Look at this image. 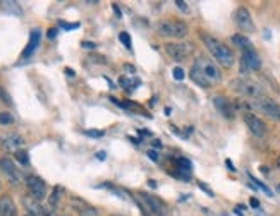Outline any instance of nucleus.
I'll list each match as a JSON object with an SVG mask.
<instances>
[{
  "label": "nucleus",
  "mask_w": 280,
  "mask_h": 216,
  "mask_svg": "<svg viewBox=\"0 0 280 216\" xmlns=\"http://www.w3.org/2000/svg\"><path fill=\"white\" fill-rule=\"evenodd\" d=\"M60 26H62L64 29H76V28H79V24H66V22H60Z\"/></svg>",
  "instance_id": "obj_30"
},
{
  "label": "nucleus",
  "mask_w": 280,
  "mask_h": 216,
  "mask_svg": "<svg viewBox=\"0 0 280 216\" xmlns=\"http://www.w3.org/2000/svg\"><path fill=\"white\" fill-rule=\"evenodd\" d=\"M57 36V29H48V38H55Z\"/></svg>",
  "instance_id": "obj_33"
},
{
  "label": "nucleus",
  "mask_w": 280,
  "mask_h": 216,
  "mask_svg": "<svg viewBox=\"0 0 280 216\" xmlns=\"http://www.w3.org/2000/svg\"><path fill=\"white\" fill-rule=\"evenodd\" d=\"M148 156H150V160H153V161H158V154L155 153V151H148Z\"/></svg>",
  "instance_id": "obj_31"
},
{
  "label": "nucleus",
  "mask_w": 280,
  "mask_h": 216,
  "mask_svg": "<svg viewBox=\"0 0 280 216\" xmlns=\"http://www.w3.org/2000/svg\"><path fill=\"white\" fill-rule=\"evenodd\" d=\"M83 45H84V48H95V45H93V43H86V42H84Z\"/></svg>",
  "instance_id": "obj_37"
},
{
  "label": "nucleus",
  "mask_w": 280,
  "mask_h": 216,
  "mask_svg": "<svg viewBox=\"0 0 280 216\" xmlns=\"http://www.w3.org/2000/svg\"><path fill=\"white\" fill-rule=\"evenodd\" d=\"M40 40H42V31L40 29H33L31 31V36H29V43L26 46V50L23 52V59H28L35 53V50L38 48L40 45Z\"/></svg>",
  "instance_id": "obj_17"
},
{
  "label": "nucleus",
  "mask_w": 280,
  "mask_h": 216,
  "mask_svg": "<svg viewBox=\"0 0 280 216\" xmlns=\"http://www.w3.org/2000/svg\"><path fill=\"white\" fill-rule=\"evenodd\" d=\"M175 5H177L179 11H182V12H189V5L186 4V2H182V0H175Z\"/></svg>",
  "instance_id": "obj_27"
},
{
  "label": "nucleus",
  "mask_w": 280,
  "mask_h": 216,
  "mask_svg": "<svg viewBox=\"0 0 280 216\" xmlns=\"http://www.w3.org/2000/svg\"><path fill=\"white\" fill-rule=\"evenodd\" d=\"M189 77H191V81H193V83H196L198 86H201V87H205V89H207V87H210L211 84L208 83L207 79H205L203 76H201L200 72H198L196 69H194V67H191V72H189Z\"/></svg>",
  "instance_id": "obj_18"
},
{
  "label": "nucleus",
  "mask_w": 280,
  "mask_h": 216,
  "mask_svg": "<svg viewBox=\"0 0 280 216\" xmlns=\"http://www.w3.org/2000/svg\"><path fill=\"white\" fill-rule=\"evenodd\" d=\"M26 187L29 191V195L35 197L36 201H43L47 197V184L36 175H29L26 177Z\"/></svg>",
  "instance_id": "obj_7"
},
{
  "label": "nucleus",
  "mask_w": 280,
  "mask_h": 216,
  "mask_svg": "<svg viewBox=\"0 0 280 216\" xmlns=\"http://www.w3.org/2000/svg\"><path fill=\"white\" fill-rule=\"evenodd\" d=\"M165 52L175 62H182V60H186L193 53V45L191 43H167L165 45Z\"/></svg>",
  "instance_id": "obj_5"
},
{
  "label": "nucleus",
  "mask_w": 280,
  "mask_h": 216,
  "mask_svg": "<svg viewBox=\"0 0 280 216\" xmlns=\"http://www.w3.org/2000/svg\"><path fill=\"white\" fill-rule=\"evenodd\" d=\"M200 189H203V191H205V192H208V194H210V195H213V192H211V191H210V189H208V187H207V185H205V184H203V182H201V184H200Z\"/></svg>",
  "instance_id": "obj_32"
},
{
  "label": "nucleus",
  "mask_w": 280,
  "mask_h": 216,
  "mask_svg": "<svg viewBox=\"0 0 280 216\" xmlns=\"http://www.w3.org/2000/svg\"><path fill=\"white\" fill-rule=\"evenodd\" d=\"M157 31H158V35L165 36V38L182 40L186 35H187V24L182 21H163L158 24Z\"/></svg>",
  "instance_id": "obj_4"
},
{
  "label": "nucleus",
  "mask_w": 280,
  "mask_h": 216,
  "mask_svg": "<svg viewBox=\"0 0 280 216\" xmlns=\"http://www.w3.org/2000/svg\"><path fill=\"white\" fill-rule=\"evenodd\" d=\"M277 163H279V167H280V156H279V161H277Z\"/></svg>",
  "instance_id": "obj_40"
},
{
  "label": "nucleus",
  "mask_w": 280,
  "mask_h": 216,
  "mask_svg": "<svg viewBox=\"0 0 280 216\" xmlns=\"http://www.w3.org/2000/svg\"><path fill=\"white\" fill-rule=\"evenodd\" d=\"M60 194H62V189H60V187H55V189H53V192L50 194V199H48L50 208H55L57 202H59V199H60V197H59Z\"/></svg>",
  "instance_id": "obj_22"
},
{
  "label": "nucleus",
  "mask_w": 280,
  "mask_h": 216,
  "mask_svg": "<svg viewBox=\"0 0 280 216\" xmlns=\"http://www.w3.org/2000/svg\"><path fill=\"white\" fill-rule=\"evenodd\" d=\"M112 7H114V12H116V14H117V16H119V18H120V9L117 7V4H112Z\"/></svg>",
  "instance_id": "obj_35"
},
{
  "label": "nucleus",
  "mask_w": 280,
  "mask_h": 216,
  "mask_svg": "<svg viewBox=\"0 0 280 216\" xmlns=\"http://www.w3.org/2000/svg\"><path fill=\"white\" fill-rule=\"evenodd\" d=\"M119 40L124 43V46H126L127 50H131V48H133V46H131V38H129V35H127L126 31H124V33H120V35H119Z\"/></svg>",
  "instance_id": "obj_25"
},
{
  "label": "nucleus",
  "mask_w": 280,
  "mask_h": 216,
  "mask_svg": "<svg viewBox=\"0 0 280 216\" xmlns=\"http://www.w3.org/2000/svg\"><path fill=\"white\" fill-rule=\"evenodd\" d=\"M14 122V117L7 112H0V126H11Z\"/></svg>",
  "instance_id": "obj_23"
},
{
  "label": "nucleus",
  "mask_w": 280,
  "mask_h": 216,
  "mask_svg": "<svg viewBox=\"0 0 280 216\" xmlns=\"http://www.w3.org/2000/svg\"><path fill=\"white\" fill-rule=\"evenodd\" d=\"M112 216H120V215H112Z\"/></svg>",
  "instance_id": "obj_41"
},
{
  "label": "nucleus",
  "mask_w": 280,
  "mask_h": 216,
  "mask_svg": "<svg viewBox=\"0 0 280 216\" xmlns=\"http://www.w3.org/2000/svg\"><path fill=\"white\" fill-rule=\"evenodd\" d=\"M16 158H18V161H21L23 165H28L29 163V160H28V153H26V151H18V153H16Z\"/></svg>",
  "instance_id": "obj_26"
},
{
  "label": "nucleus",
  "mask_w": 280,
  "mask_h": 216,
  "mask_svg": "<svg viewBox=\"0 0 280 216\" xmlns=\"http://www.w3.org/2000/svg\"><path fill=\"white\" fill-rule=\"evenodd\" d=\"M79 216H98V211L95 208H91V206L83 204L79 208Z\"/></svg>",
  "instance_id": "obj_21"
},
{
  "label": "nucleus",
  "mask_w": 280,
  "mask_h": 216,
  "mask_svg": "<svg viewBox=\"0 0 280 216\" xmlns=\"http://www.w3.org/2000/svg\"><path fill=\"white\" fill-rule=\"evenodd\" d=\"M0 146H2L4 151H7V153H18V151H21V148L24 146V139H23L19 134H5V136L0 139Z\"/></svg>",
  "instance_id": "obj_10"
},
{
  "label": "nucleus",
  "mask_w": 280,
  "mask_h": 216,
  "mask_svg": "<svg viewBox=\"0 0 280 216\" xmlns=\"http://www.w3.org/2000/svg\"><path fill=\"white\" fill-rule=\"evenodd\" d=\"M86 136H91V137H102L103 136V132L102 130H86Z\"/></svg>",
  "instance_id": "obj_29"
},
{
  "label": "nucleus",
  "mask_w": 280,
  "mask_h": 216,
  "mask_svg": "<svg viewBox=\"0 0 280 216\" xmlns=\"http://www.w3.org/2000/svg\"><path fill=\"white\" fill-rule=\"evenodd\" d=\"M153 146L155 148H162V143H160V141H153Z\"/></svg>",
  "instance_id": "obj_39"
},
{
  "label": "nucleus",
  "mask_w": 280,
  "mask_h": 216,
  "mask_svg": "<svg viewBox=\"0 0 280 216\" xmlns=\"http://www.w3.org/2000/svg\"><path fill=\"white\" fill-rule=\"evenodd\" d=\"M234 21L237 24L239 29H242L244 33H253L255 31V22H253V18L249 14V11L246 7H239L234 14Z\"/></svg>",
  "instance_id": "obj_8"
},
{
  "label": "nucleus",
  "mask_w": 280,
  "mask_h": 216,
  "mask_svg": "<svg viewBox=\"0 0 280 216\" xmlns=\"http://www.w3.org/2000/svg\"><path fill=\"white\" fill-rule=\"evenodd\" d=\"M249 178H251V182H253V184H256V187H259V189H261V191L265 192L266 195H272V191H270V189L266 187V185L263 184L261 180H258V178H255V177H253V175H249Z\"/></svg>",
  "instance_id": "obj_24"
},
{
  "label": "nucleus",
  "mask_w": 280,
  "mask_h": 216,
  "mask_svg": "<svg viewBox=\"0 0 280 216\" xmlns=\"http://www.w3.org/2000/svg\"><path fill=\"white\" fill-rule=\"evenodd\" d=\"M225 163H227V167L231 168V172H235V167H234V165H232V161H229V160H227V161H225Z\"/></svg>",
  "instance_id": "obj_36"
},
{
  "label": "nucleus",
  "mask_w": 280,
  "mask_h": 216,
  "mask_svg": "<svg viewBox=\"0 0 280 216\" xmlns=\"http://www.w3.org/2000/svg\"><path fill=\"white\" fill-rule=\"evenodd\" d=\"M23 204H24L28 215H31V216H43L45 215V209H43V206L40 204V201H36V199L31 197V195H26V197L23 199Z\"/></svg>",
  "instance_id": "obj_15"
},
{
  "label": "nucleus",
  "mask_w": 280,
  "mask_h": 216,
  "mask_svg": "<svg viewBox=\"0 0 280 216\" xmlns=\"http://www.w3.org/2000/svg\"><path fill=\"white\" fill-rule=\"evenodd\" d=\"M232 87H234L237 93H241V94H244V96L251 98V100H256V98L263 96V91L259 89L258 84H255L253 81H248V79L232 81Z\"/></svg>",
  "instance_id": "obj_6"
},
{
  "label": "nucleus",
  "mask_w": 280,
  "mask_h": 216,
  "mask_svg": "<svg viewBox=\"0 0 280 216\" xmlns=\"http://www.w3.org/2000/svg\"><path fill=\"white\" fill-rule=\"evenodd\" d=\"M244 122L248 126L249 132L256 137H263L266 134V126L259 117H256L255 113H246L244 115Z\"/></svg>",
  "instance_id": "obj_11"
},
{
  "label": "nucleus",
  "mask_w": 280,
  "mask_h": 216,
  "mask_svg": "<svg viewBox=\"0 0 280 216\" xmlns=\"http://www.w3.org/2000/svg\"><path fill=\"white\" fill-rule=\"evenodd\" d=\"M242 64H244V67H248L251 70H258L261 67L259 55L256 53V50L253 46H248L246 50H242Z\"/></svg>",
  "instance_id": "obj_12"
},
{
  "label": "nucleus",
  "mask_w": 280,
  "mask_h": 216,
  "mask_svg": "<svg viewBox=\"0 0 280 216\" xmlns=\"http://www.w3.org/2000/svg\"><path fill=\"white\" fill-rule=\"evenodd\" d=\"M0 5H2V9L7 12H12V14H21V7H19L18 2H0Z\"/></svg>",
  "instance_id": "obj_19"
},
{
  "label": "nucleus",
  "mask_w": 280,
  "mask_h": 216,
  "mask_svg": "<svg viewBox=\"0 0 280 216\" xmlns=\"http://www.w3.org/2000/svg\"><path fill=\"white\" fill-rule=\"evenodd\" d=\"M193 67L208 81L210 84H217L222 81V72L217 67V64L211 62L210 59H205V57H200V59L194 60Z\"/></svg>",
  "instance_id": "obj_2"
},
{
  "label": "nucleus",
  "mask_w": 280,
  "mask_h": 216,
  "mask_svg": "<svg viewBox=\"0 0 280 216\" xmlns=\"http://www.w3.org/2000/svg\"><path fill=\"white\" fill-rule=\"evenodd\" d=\"M105 156H107V154L103 153V151H100V153H96V158H98V160H105Z\"/></svg>",
  "instance_id": "obj_34"
},
{
  "label": "nucleus",
  "mask_w": 280,
  "mask_h": 216,
  "mask_svg": "<svg viewBox=\"0 0 280 216\" xmlns=\"http://www.w3.org/2000/svg\"><path fill=\"white\" fill-rule=\"evenodd\" d=\"M172 74H174V77H175L177 81H182V79H184V70H182L181 67H175L174 72H172Z\"/></svg>",
  "instance_id": "obj_28"
},
{
  "label": "nucleus",
  "mask_w": 280,
  "mask_h": 216,
  "mask_svg": "<svg viewBox=\"0 0 280 216\" xmlns=\"http://www.w3.org/2000/svg\"><path fill=\"white\" fill-rule=\"evenodd\" d=\"M213 105L225 119H234V108H232V103L225 96H215Z\"/></svg>",
  "instance_id": "obj_14"
},
{
  "label": "nucleus",
  "mask_w": 280,
  "mask_h": 216,
  "mask_svg": "<svg viewBox=\"0 0 280 216\" xmlns=\"http://www.w3.org/2000/svg\"><path fill=\"white\" fill-rule=\"evenodd\" d=\"M251 105L256 108V110H259L263 115L268 117V119L280 122V105L277 103V101H273L272 98L263 94V96L256 98V100H251Z\"/></svg>",
  "instance_id": "obj_3"
},
{
  "label": "nucleus",
  "mask_w": 280,
  "mask_h": 216,
  "mask_svg": "<svg viewBox=\"0 0 280 216\" xmlns=\"http://www.w3.org/2000/svg\"><path fill=\"white\" fill-rule=\"evenodd\" d=\"M0 216H18V208H16L11 195L0 197Z\"/></svg>",
  "instance_id": "obj_16"
},
{
  "label": "nucleus",
  "mask_w": 280,
  "mask_h": 216,
  "mask_svg": "<svg viewBox=\"0 0 280 216\" xmlns=\"http://www.w3.org/2000/svg\"><path fill=\"white\" fill-rule=\"evenodd\" d=\"M232 42H234L237 46H241L242 50H246L248 46H251V42H249L248 36H244V35H234L232 36Z\"/></svg>",
  "instance_id": "obj_20"
},
{
  "label": "nucleus",
  "mask_w": 280,
  "mask_h": 216,
  "mask_svg": "<svg viewBox=\"0 0 280 216\" xmlns=\"http://www.w3.org/2000/svg\"><path fill=\"white\" fill-rule=\"evenodd\" d=\"M0 172L14 185H18L21 182V172L18 170V167H16L11 158H0Z\"/></svg>",
  "instance_id": "obj_9"
},
{
  "label": "nucleus",
  "mask_w": 280,
  "mask_h": 216,
  "mask_svg": "<svg viewBox=\"0 0 280 216\" xmlns=\"http://www.w3.org/2000/svg\"><path fill=\"white\" fill-rule=\"evenodd\" d=\"M251 206H253V208H258V206H259V202L256 201V199H251Z\"/></svg>",
  "instance_id": "obj_38"
},
{
  "label": "nucleus",
  "mask_w": 280,
  "mask_h": 216,
  "mask_svg": "<svg viewBox=\"0 0 280 216\" xmlns=\"http://www.w3.org/2000/svg\"><path fill=\"white\" fill-rule=\"evenodd\" d=\"M201 40H203L205 46H207L208 52L213 55V59L220 64L222 67H232L234 65V52L229 48L225 43H222L220 40L213 38V36L203 33L201 35Z\"/></svg>",
  "instance_id": "obj_1"
},
{
  "label": "nucleus",
  "mask_w": 280,
  "mask_h": 216,
  "mask_svg": "<svg viewBox=\"0 0 280 216\" xmlns=\"http://www.w3.org/2000/svg\"><path fill=\"white\" fill-rule=\"evenodd\" d=\"M141 197H143L144 204H146L148 211H150L151 215L153 216H165L163 204H162L157 197H153V195H150V194H141Z\"/></svg>",
  "instance_id": "obj_13"
},
{
  "label": "nucleus",
  "mask_w": 280,
  "mask_h": 216,
  "mask_svg": "<svg viewBox=\"0 0 280 216\" xmlns=\"http://www.w3.org/2000/svg\"><path fill=\"white\" fill-rule=\"evenodd\" d=\"M26 216H31V215H26Z\"/></svg>",
  "instance_id": "obj_43"
},
{
  "label": "nucleus",
  "mask_w": 280,
  "mask_h": 216,
  "mask_svg": "<svg viewBox=\"0 0 280 216\" xmlns=\"http://www.w3.org/2000/svg\"><path fill=\"white\" fill-rule=\"evenodd\" d=\"M62 216H69V215H62Z\"/></svg>",
  "instance_id": "obj_42"
}]
</instances>
